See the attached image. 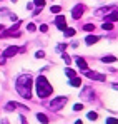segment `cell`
<instances>
[{
    "label": "cell",
    "instance_id": "cell-7",
    "mask_svg": "<svg viewBox=\"0 0 118 124\" xmlns=\"http://www.w3.org/2000/svg\"><path fill=\"white\" fill-rule=\"evenodd\" d=\"M55 23H57V27H58L60 30H63V32H65V29H67V23H65V17H63V15H57V19H55Z\"/></svg>",
    "mask_w": 118,
    "mask_h": 124
},
{
    "label": "cell",
    "instance_id": "cell-16",
    "mask_svg": "<svg viewBox=\"0 0 118 124\" xmlns=\"http://www.w3.org/2000/svg\"><path fill=\"white\" fill-rule=\"evenodd\" d=\"M101 29H103V30H112V29H113V25H112V22H103Z\"/></svg>",
    "mask_w": 118,
    "mask_h": 124
},
{
    "label": "cell",
    "instance_id": "cell-9",
    "mask_svg": "<svg viewBox=\"0 0 118 124\" xmlns=\"http://www.w3.org/2000/svg\"><path fill=\"white\" fill-rule=\"evenodd\" d=\"M98 40H100V37H97V35H88V37L85 39V42H87L88 45H93V44H97Z\"/></svg>",
    "mask_w": 118,
    "mask_h": 124
},
{
    "label": "cell",
    "instance_id": "cell-19",
    "mask_svg": "<svg viewBox=\"0 0 118 124\" xmlns=\"http://www.w3.org/2000/svg\"><path fill=\"white\" fill-rule=\"evenodd\" d=\"M97 117H98V114H97V112H93V111H92V112H88V119H90V121H95Z\"/></svg>",
    "mask_w": 118,
    "mask_h": 124
},
{
    "label": "cell",
    "instance_id": "cell-33",
    "mask_svg": "<svg viewBox=\"0 0 118 124\" xmlns=\"http://www.w3.org/2000/svg\"><path fill=\"white\" fill-rule=\"evenodd\" d=\"M113 89H118V84H115V85H113Z\"/></svg>",
    "mask_w": 118,
    "mask_h": 124
},
{
    "label": "cell",
    "instance_id": "cell-24",
    "mask_svg": "<svg viewBox=\"0 0 118 124\" xmlns=\"http://www.w3.org/2000/svg\"><path fill=\"white\" fill-rule=\"evenodd\" d=\"M27 30L28 32H35V23H28L27 25Z\"/></svg>",
    "mask_w": 118,
    "mask_h": 124
},
{
    "label": "cell",
    "instance_id": "cell-28",
    "mask_svg": "<svg viewBox=\"0 0 118 124\" xmlns=\"http://www.w3.org/2000/svg\"><path fill=\"white\" fill-rule=\"evenodd\" d=\"M40 30H42V32H47V30H48V27L43 23V25H40Z\"/></svg>",
    "mask_w": 118,
    "mask_h": 124
},
{
    "label": "cell",
    "instance_id": "cell-3",
    "mask_svg": "<svg viewBox=\"0 0 118 124\" xmlns=\"http://www.w3.org/2000/svg\"><path fill=\"white\" fill-rule=\"evenodd\" d=\"M67 102H68V97L67 96H58V97H53V101L50 102V107L53 111H60Z\"/></svg>",
    "mask_w": 118,
    "mask_h": 124
},
{
    "label": "cell",
    "instance_id": "cell-30",
    "mask_svg": "<svg viewBox=\"0 0 118 124\" xmlns=\"http://www.w3.org/2000/svg\"><path fill=\"white\" fill-rule=\"evenodd\" d=\"M20 121H22V124H27V123H25V119H23V117H20Z\"/></svg>",
    "mask_w": 118,
    "mask_h": 124
},
{
    "label": "cell",
    "instance_id": "cell-6",
    "mask_svg": "<svg viewBox=\"0 0 118 124\" xmlns=\"http://www.w3.org/2000/svg\"><path fill=\"white\" fill-rule=\"evenodd\" d=\"M17 52H19V47H15V45H10V47H7V49L3 50V55H5V57H13Z\"/></svg>",
    "mask_w": 118,
    "mask_h": 124
},
{
    "label": "cell",
    "instance_id": "cell-13",
    "mask_svg": "<svg viewBox=\"0 0 118 124\" xmlns=\"http://www.w3.org/2000/svg\"><path fill=\"white\" fill-rule=\"evenodd\" d=\"M101 62H105V64L117 62V57H115V55H105V57H101Z\"/></svg>",
    "mask_w": 118,
    "mask_h": 124
},
{
    "label": "cell",
    "instance_id": "cell-23",
    "mask_svg": "<svg viewBox=\"0 0 118 124\" xmlns=\"http://www.w3.org/2000/svg\"><path fill=\"white\" fill-rule=\"evenodd\" d=\"M35 57H37V59H43V57H45V52H43V50H38V52L35 54Z\"/></svg>",
    "mask_w": 118,
    "mask_h": 124
},
{
    "label": "cell",
    "instance_id": "cell-10",
    "mask_svg": "<svg viewBox=\"0 0 118 124\" xmlns=\"http://www.w3.org/2000/svg\"><path fill=\"white\" fill-rule=\"evenodd\" d=\"M92 87H85L83 89V92H81V96H83V99H92Z\"/></svg>",
    "mask_w": 118,
    "mask_h": 124
},
{
    "label": "cell",
    "instance_id": "cell-21",
    "mask_svg": "<svg viewBox=\"0 0 118 124\" xmlns=\"http://www.w3.org/2000/svg\"><path fill=\"white\" fill-rule=\"evenodd\" d=\"M50 10H52V14H60V10H62V8H60L58 5H53Z\"/></svg>",
    "mask_w": 118,
    "mask_h": 124
},
{
    "label": "cell",
    "instance_id": "cell-12",
    "mask_svg": "<svg viewBox=\"0 0 118 124\" xmlns=\"http://www.w3.org/2000/svg\"><path fill=\"white\" fill-rule=\"evenodd\" d=\"M70 85H73V87H80V85H81V79L77 77V76L72 77V79H70Z\"/></svg>",
    "mask_w": 118,
    "mask_h": 124
},
{
    "label": "cell",
    "instance_id": "cell-8",
    "mask_svg": "<svg viewBox=\"0 0 118 124\" xmlns=\"http://www.w3.org/2000/svg\"><path fill=\"white\" fill-rule=\"evenodd\" d=\"M77 65H78L80 69L85 72V70H88V65H87V62H85V59H81V57H78L77 59Z\"/></svg>",
    "mask_w": 118,
    "mask_h": 124
},
{
    "label": "cell",
    "instance_id": "cell-11",
    "mask_svg": "<svg viewBox=\"0 0 118 124\" xmlns=\"http://www.w3.org/2000/svg\"><path fill=\"white\" fill-rule=\"evenodd\" d=\"M112 10V7H103V8H98V10H95V15H98V17H101L103 14H108Z\"/></svg>",
    "mask_w": 118,
    "mask_h": 124
},
{
    "label": "cell",
    "instance_id": "cell-25",
    "mask_svg": "<svg viewBox=\"0 0 118 124\" xmlns=\"http://www.w3.org/2000/svg\"><path fill=\"white\" fill-rule=\"evenodd\" d=\"M65 72H67V76H68V77H70V79H72V77H75V72H73V70H72V69H67V70H65Z\"/></svg>",
    "mask_w": 118,
    "mask_h": 124
},
{
    "label": "cell",
    "instance_id": "cell-20",
    "mask_svg": "<svg viewBox=\"0 0 118 124\" xmlns=\"http://www.w3.org/2000/svg\"><path fill=\"white\" fill-rule=\"evenodd\" d=\"M105 123L106 124H118V119H115V117H108Z\"/></svg>",
    "mask_w": 118,
    "mask_h": 124
},
{
    "label": "cell",
    "instance_id": "cell-15",
    "mask_svg": "<svg viewBox=\"0 0 118 124\" xmlns=\"http://www.w3.org/2000/svg\"><path fill=\"white\" fill-rule=\"evenodd\" d=\"M37 119H38L42 124H48V117H47L45 114H42V112H38V114H37Z\"/></svg>",
    "mask_w": 118,
    "mask_h": 124
},
{
    "label": "cell",
    "instance_id": "cell-18",
    "mask_svg": "<svg viewBox=\"0 0 118 124\" xmlns=\"http://www.w3.org/2000/svg\"><path fill=\"white\" fill-rule=\"evenodd\" d=\"M93 29H95L93 23H87V25L83 27V30H87V32H93Z\"/></svg>",
    "mask_w": 118,
    "mask_h": 124
},
{
    "label": "cell",
    "instance_id": "cell-1",
    "mask_svg": "<svg viewBox=\"0 0 118 124\" xmlns=\"http://www.w3.org/2000/svg\"><path fill=\"white\" fill-rule=\"evenodd\" d=\"M32 84H33L32 82V77L28 74H23V76H20L19 79H17L15 89H17V92L23 99H30L32 97Z\"/></svg>",
    "mask_w": 118,
    "mask_h": 124
},
{
    "label": "cell",
    "instance_id": "cell-27",
    "mask_svg": "<svg viewBox=\"0 0 118 124\" xmlns=\"http://www.w3.org/2000/svg\"><path fill=\"white\" fill-rule=\"evenodd\" d=\"M62 57H63V61L67 62V64H70V57H68V55H67V54H63V55H62Z\"/></svg>",
    "mask_w": 118,
    "mask_h": 124
},
{
    "label": "cell",
    "instance_id": "cell-29",
    "mask_svg": "<svg viewBox=\"0 0 118 124\" xmlns=\"http://www.w3.org/2000/svg\"><path fill=\"white\" fill-rule=\"evenodd\" d=\"M75 124H83V121H81V119H77V121H75Z\"/></svg>",
    "mask_w": 118,
    "mask_h": 124
},
{
    "label": "cell",
    "instance_id": "cell-5",
    "mask_svg": "<svg viewBox=\"0 0 118 124\" xmlns=\"http://www.w3.org/2000/svg\"><path fill=\"white\" fill-rule=\"evenodd\" d=\"M85 74H87V77L88 79H95V81H100V82H103L106 77L103 76V74H97V72H90V70H85Z\"/></svg>",
    "mask_w": 118,
    "mask_h": 124
},
{
    "label": "cell",
    "instance_id": "cell-2",
    "mask_svg": "<svg viewBox=\"0 0 118 124\" xmlns=\"http://www.w3.org/2000/svg\"><path fill=\"white\" fill-rule=\"evenodd\" d=\"M37 96H38L40 99H45V97H48L52 92H53V87H52V84L48 82L43 76H38L37 77Z\"/></svg>",
    "mask_w": 118,
    "mask_h": 124
},
{
    "label": "cell",
    "instance_id": "cell-32",
    "mask_svg": "<svg viewBox=\"0 0 118 124\" xmlns=\"http://www.w3.org/2000/svg\"><path fill=\"white\" fill-rule=\"evenodd\" d=\"M3 29H5V27H3V25H2V23H0V32H2V30H3Z\"/></svg>",
    "mask_w": 118,
    "mask_h": 124
},
{
    "label": "cell",
    "instance_id": "cell-22",
    "mask_svg": "<svg viewBox=\"0 0 118 124\" xmlns=\"http://www.w3.org/2000/svg\"><path fill=\"white\" fill-rule=\"evenodd\" d=\"M33 3H35L37 7H40V8H42V7L45 5V0H33Z\"/></svg>",
    "mask_w": 118,
    "mask_h": 124
},
{
    "label": "cell",
    "instance_id": "cell-14",
    "mask_svg": "<svg viewBox=\"0 0 118 124\" xmlns=\"http://www.w3.org/2000/svg\"><path fill=\"white\" fill-rule=\"evenodd\" d=\"M115 20H118V12H112L110 15H106L105 22H115Z\"/></svg>",
    "mask_w": 118,
    "mask_h": 124
},
{
    "label": "cell",
    "instance_id": "cell-4",
    "mask_svg": "<svg viewBox=\"0 0 118 124\" xmlns=\"http://www.w3.org/2000/svg\"><path fill=\"white\" fill-rule=\"evenodd\" d=\"M83 12H85V7L83 5H75L73 7V10H72V15H73V19H80L81 15H83Z\"/></svg>",
    "mask_w": 118,
    "mask_h": 124
},
{
    "label": "cell",
    "instance_id": "cell-26",
    "mask_svg": "<svg viewBox=\"0 0 118 124\" xmlns=\"http://www.w3.org/2000/svg\"><path fill=\"white\" fill-rule=\"evenodd\" d=\"M83 109V104H75L73 106V111H81Z\"/></svg>",
    "mask_w": 118,
    "mask_h": 124
},
{
    "label": "cell",
    "instance_id": "cell-17",
    "mask_svg": "<svg viewBox=\"0 0 118 124\" xmlns=\"http://www.w3.org/2000/svg\"><path fill=\"white\" fill-rule=\"evenodd\" d=\"M65 35L67 37H73L75 35V29H65Z\"/></svg>",
    "mask_w": 118,
    "mask_h": 124
},
{
    "label": "cell",
    "instance_id": "cell-31",
    "mask_svg": "<svg viewBox=\"0 0 118 124\" xmlns=\"http://www.w3.org/2000/svg\"><path fill=\"white\" fill-rule=\"evenodd\" d=\"M2 124H8V121H7V119H3V121H2Z\"/></svg>",
    "mask_w": 118,
    "mask_h": 124
},
{
    "label": "cell",
    "instance_id": "cell-34",
    "mask_svg": "<svg viewBox=\"0 0 118 124\" xmlns=\"http://www.w3.org/2000/svg\"><path fill=\"white\" fill-rule=\"evenodd\" d=\"M12 2H15V0H12Z\"/></svg>",
    "mask_w": 118,
    "mask_h": 124
}]
</instances>
